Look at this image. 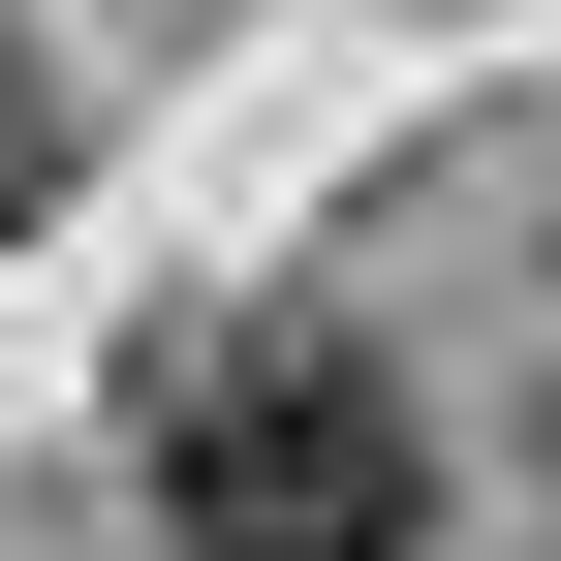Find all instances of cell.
<instances>
[{
	"label": "cell",
	"instance_id": "cell-1",
	"mask_svg": "<svg viewBox=\"0 0 561 561\" xmlns=\"http://www.w3.org/2000/svg\"><path fill=\"white\" fill-rule=\"evenodd\" d=\"M125 437H157V530H187V561H405V530H437V405H405L343 312H219V343H157Z\"/></svg>",
	"mask_w": 561,
	"mask_h": 561
},
{
	"label": "cell",
	"instance_id": "cell-2",
	"mask_svg": "<svg viewBox=\"0 0 561 561\" xmlns=\"http://www.w3.org/2000/svg\"><path fill=\"white\" fill-rule=\"evenodd\" d=\"M32 219H62V94L0 62V250H32Z\"/></svg>",
	"mask_w": 561,
	"mask_h": 561
}]
</instances>
